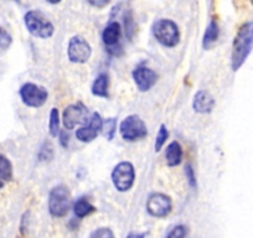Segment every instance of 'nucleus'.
Returning <instances> with one entry per match:
<instances>
[{
    "instance_id": "1",
    "label": "nucleus",
    "mask_w": 253,
    "mask_h": 238,
    "mask_svg": "<svg viewBox=\"0 0 253 238\" xmlns=\"http://www.w3.org/2000/svg\"><path fill=\"white\" fill-rule=\"evenodd\" d=\"M253 50V21H247L240 26L234 39L231 52V68L236 72L247 61Z\"/></svg>"
},
{
    "instance_id": "2",
    "label": "nucleus",
    "mask_w": 253,
    "mask_h": 238,
    "mask_svg": "<svg viewBox=\"0 0 253 238\" xmlns=\"http://www.w3.org/2000/svg\"><path fill=\"white\" fill-rule=\"evenodd\" d=\"M153 36L166 47H175L179 44L180 32L178 25L169 19H160L152 25Z\"/></svg>"
},
{
    "instance_id": "3",
    "label": "nucleus",
    "mask_w": 253,
    "mask_h": 238,
    "mask_svg": "<svg viewBox=\"0 0 253 238\" xmlns=\"http://www.w3.org/2000/svg\"><path fill=\"white\" fill-rule=\"evenodd\" d=\"M25 25L32 36L40 39H48L54 32L53 24L39 10H31L25 15Z\"/></svg>"
},
{
    "instance_id": "4",
    "label": "nucleus",
    "mask_w": 253,
    "mask_h": 238,
    "mask_svg": "<svg viewBox=\"0 0 253 238\" xmlns=\"http://www.w3.org/2000/svg\"><path fill=\"white\" fill-rule=\"evenodd\" d=\"M71 208V193L63 185L53 187L48 196V211L53 217L61 218L68 213Z\"/></svg>"
},
{
    "instance_id": "5",
    "label": "nucleus",
    "mask_w": 253,
    "mask_h": 238,
    "mask_svg": "<svg viewBox=\"0 0 253 238\" xmlns=\"http://www.w3.org/2000/svg\"><path fill=\"white\" fill-rule=\"evenodd\" d=\"M120 134L124 140L137 141L147 136V126L140 117L131 114L121 121Z\"/></svg>"
},
{
    "instance_id": "6",
    "label": "nucleus",
    "mask_w": 253,
    "mask_h": 238,
    "mask_svg": "<svg viewBox=\"0 0 253 238\" xmlns=\"http://www.w3.org/2000/svg\"><path fill=\"white\" fill-rule=\"evenodd\" d=\"M135 168L130 161H121L114 168L111 180L114 186L120 192H126L132 187L135 182Z\"/></svg>"
},
{
    "instance_id": "7",
    "label": "nucleus",
    "mask_w": 253,
    "mask_h": 238,
    "mask_svg": "<svg viewBox=\"0 0 253 238\" xmlns=\"http://www.w3.org/2000/svg\"><path fill=\"white\" fill-rule=\"evenodd\" d=\"M20 98L22 103L31 108H40L46 103L48 98V92L44 87L37 86L35 83H25L20 88Z\"/></svg>"
},
{
    "instance_id": "8",
    "label": "nucleus",
    "mask_w": 253,
    "mask_h": 238,
    "mask_svg": "<svg viewBox=\"0 0 253 238\" xmlns=\"http://www.w3.org/2000/svg\"><path fill=\"white\" fill-rule=\"evenodd\" d=\"M67 54L73 63H85L91 56V47L82 36H73L69 40Z\"/></svg>"
},
{
    "instance_id": "9",
    "label": "nucleus",
    "mask_w": 253,
    "mask_h": 238,
    "mask_svg": "<svg viewBox=\"0 0 253 238\" xmlns=\"http://www.w3.org/2000/svg\"><path fill=\"white\" fill-rule=\"evenodd\" d=\"M146 210L152 217L163 218L169 215L172 211V200L165 193H152L146 203Z\"/></svg>"
},
{
    "instance_id": "10",
    "label": "nucleus",
    "mask_w": 253,
    "mask_h": 238,
    "mask_svg": "<svg viewBox=\"0 0 253 238\" xmlns=\"http://www.w3.org/2000/svg\"><path fill=\"white\" fill-rule=\"evenodd\" d=\"M89 120L88 108L84 104L77 103L67 107L63 112V125L71 130L79 124H84Z\"/></svg>"
},
{
    "instance_id": "11",
    "label": "nucleus",
    "mask_w": 253,
    "mask_h": 238,
    "mask_svg": "<svg viewBox=\"0 0 253 238\" xmlns=\"http://www.w3.org/2000/svg\"><path fill=\"white\" fill-rule=\"evenodd\" d=\"M103 123L104 121L100 114L93 113L90 118H89L88 124L77 130V139L83 141V143H90V141H93L100 134L101 129H103Z\"/></svg>"
},
{
    "instance_id": "12",
    "label": "nucleus",
    "mask_w": 253,
    "mask_h": 238,
    "mask_svg": "<svg viewBox=\"0 0 253 238\" xmlns=\"http://www.w3.org/2000/svg\"><path fill=\"white\" fill-rule=\"evenodd\" d=\"M132 78L141 92H147L157 82V73L146 66H137L132 72Z\"/></svg>"
},
{
    "instance_id": "13",
    "label": "nucleus",
    "mask_w": 253,
    "mask_h": 238,
    "mask_svg": "<svg viewBox=\"0 0 253 238\" xmlns=\"http://www.w3.org/2000/svg\"><path fill=\"white\" fill-rule=\"evenodd\" d=\"M215 107V99L208 91H199L193 98V109L197 113L208 114L211 113Z\"/></svg>"
},
{
    "instance_id": "14",
    "label": "nucleus",
    "mask_w": 253,
    "mask_h": 238,
    "mask_svg": "<svg viewBox=\"0 0 253 238\" xmlns=\"http://www.w3.org/2000/svg\"><path fill=\"white\" fill-rule=\"evenodd\" d=\"M121 37V26L119 22L113 21L104 29L103 41L106 46L114 47L119 44Z\"/></svg>"
},
{
    "instance_id": "15",
    "label": "nucleus",
    "mask_w": 253,
    "mask_h": 238,
    "mask_svg": "<svg viewBox=\"0 0 253 238\" xmlns=\"http://www.w3.org/2000/svg\"><path fill=\"white\" fill-rule=\"evenodd\" d=\"M183 160V149L178 141H172L166 149V161L168 166H178Z\"/></svg>"
},
{
    "instance_id": "16",
    "label": "nucleus",
    "mask_w": 253,
    "mask_h": 238,
    "mask_svg": "<svg viewBox=\"0 0 253 238\" xmlns=\"http://www.w3.org/2000/svg\"><path fill=\"white\" fill-rule=\"evenodd\" d=\"M220 35V29L219 25H217L216 20H211L208 25L207 30H205L204 37H203V47L204 50L211 49L212 45L217 41Z\"/></svg>"
},
{
    "instance_id": "17",
    "label": "nucleus",
    "mask_w": 253,
    "mask_h": 238,
    "mask_svg": "<svg viewBox=\"0 0 253 238\" xmlns=\"http://www.w3.org/2000/svg\"><path fill=\"white\" fill-rule=\"evenodd\" d=\"M91 93L101 98H109V77L105 73H100L96 77L91 86Z\"/></svg>"
},
{
    "instance_id": "18",
    "label": "nucleus",
    "mask_w": 253,
    "mask_h": 238,
    "mask_svg": "<svg viewBox=\"0 0 253 238\" xmlns=\"http://www.w3.org/2000/svg\"><path fill=\"white\" fill-rule=\"evenodd\" d=\"M96 208L89 202L86 198L82 197L79 198L78 201H76L73 206V211H74V215L77 216L78 218H83L85 216H89L90 213H93Z\"/></svg>"
},
{
    "instance_id": "19",
    "label": "nucleus",
    "mask_w": 253,
    "mask_h": 238,
    "mask_svg": "<svg viewBox=\"0 0 253 238\" xmlns=\"http://www.w3.org/2000/svg\"><path fill=\"white\" fill-rule=\"evenodd\" d=\"M12 178L11 161L4 155H0V180L10 181Z\"/></svg>"
},
{
    "instance_id": "20",
    "label": "nucleus",
    "mask_w": 253,
    "mask_h": 238,
    "mask_svg": "<svg viewBox=\"0 0 253 238\" xmlns=\"http://www.w3.org/2000/svg\"><path fill=\"white\" fill-rule=\"evenodd\" d=\"M49 134L52 136H57L59 133V113L57 108H52L49 113V123H48Z\"/></svg>"
},
{
    "instance_id": "21",
    "label": "nucleus",
    "mask_w": 253,
    "mask_h": 238,
    "mask_svg": "<svg viewBox=\"0 0 253 238\" xmlns=\"http://www.w3.org/2000/svg\"><path fill=\"white\" fill-rule=\"evenodd\" d=\"M168 136H169V133H168V129L165 124L160 126V130H158L157 134V138H156V143H155V150L156 151H160L161 149L163 148V145L166 144L167 141Z\"/></svg>"
},
{
    "instance_id": "22",
    "label": "nucleus",
    "mask_w": 253,
    "mask_h": 238,
    "mask_svg": "<svg viewBox=\"0 0 253 238\" xmlns=\"http://www.w3.org/2000/svg\"><path fill=\"white\" fill-rule=\"evenodd\" d=\"M101 130H104L106 138H108L109 140H111L116 133V119L115 118L106 119L105 123H103V129H101Z\"/></svg>"
},
{
    "instance_id": "23",
    "label": "nucleus",
    "mask_w": 253,
    "mask_h": 238,
    "mask_svg": "<svg viewBox=\"0 0 253 238\" xmlns=\"http://www.w3.org/2000/svg\"><path fill=\"white\" fill-rule=\"evenodd\" d=\"M40 160H51L53 158V146H52L51 143L48 141H44L43 145L41 146L39 153Z\"/></svg>"
},
{
    "instance_id": "24",
    "label": "nucleus",
    "mask_w": 253,
    "mask_h": 238,
    "mask_svg": "<svg viewBox=\"0 0 253 238\" xmlns=\"http://www.w3.org/2000/svg\"><path fill=\"white\" fill-rule=\"evenodd\" d=\"M188 233L187 231V227L185 226H182V225H178L175 226V227H173L172 230L169 231V232L166 235V237L168 238H183L185 237Z\"/></svg>"
},
{
    "instance_id": "25",
    "label": "nucleus",
    "mask_w": 253,
    "mask_h": 238,
    "mask_svg": "<svg viewBox=\"0 0 253 238\" xmlns=\"http://www.w3.org/2000/svg\"><path fill=\"white\" fill-rule=\"evenodd\" d=\"M12 39L1 26H0V49L6 50L11 45Z\"/></svg>"
},
{
    "instance_id": "26",
    "label": "nucleus",
    "mask_w": 253,
    "mask_h": 238,
    "mask_svg": "<svg viewBox=\"0 0 253 238\" xmlns=\"http://www.w3.org/2000/svg\"><path fill=\"white\" fill-rule=\"evenodd\" d=\"M90 237L91 238H113L114 237V233L111 232L110 228H105V227H101L99 230L94 231V232L90 233Z\"/></svg>"
},
{
    "instance_id": "27",
    "label": "nucleus",
    "mask_w": 253,
    "mask_h": 238,
    "mask_svg": "<svg viewBox=\"0 0 253 238\" xmlns=\"http://www.w3.org/2000/svg\"><path fill=\"white\" fill-rule=\"evenodd\" d=\"M184 173H185V178H188V182H189V185L192 186V187H197V178H195L194 170H193V168L190 164H187V165H185Z\"/></svg>"
},
{
    "instance_id": "28",
    "label": "nucleus",
    "mask_w": 253,
    "mask_h": 238,
    "mask_svg": "<svg viewBox=\"0 0 253 238\" xmlns=\"http://www.w3.org/2000/svg\"><path fill=\"white\" fill-rule=\"evenodd\" d=\"M59 135V143L63 148H68V143H69V136L66 131H59L58 133Z\"/></svg>"
},
{
    "instance_id": "29",
    "label": "nucleus",
    "mask_w": 253,
    "mask_h": 238,
    "mask_svg": "<svg viewBox=\"0 0 253 238\" xmlns=\"http://www.w3.org/2000/svg\"><path fill=\"white\" fill-rule=\"evenodd\" d=\"M86 1L94 7H104L109 4L110 0H86Z\"/></svg>"
},
{
    "instance_id": "30",
    "label": "nucleus",
    "mask_w": 253,
    "mask_h": 238,
    "mask_svg": "<svg viewBox=\"0 0 253 238\" xmlns=\"http://www.w3.org/2000/svg\"><path fill=\"white\" fill-rule=\"evenodd\" d=\"M47 2H49V4H58L59 1H61V0H46Z\"/></svg>"
},
{
    "instance_id": "31",
    "label": "nucleus",
    "mask_w": 253,
    "mask_h": 238,
    "mask_svg": "<svg viewBox=\"0 0 253 238\" xmlns=\"http://www.w3.org/2000/svg\"><path fill=\"white\" fill-rule=\"evenodd\" d=\"M2 186H4V182H2V181L0 180V188H2Z\"/></svg>"
},
{
    "instance_id": "32",
    "label": "nucleus",
    "mask_w": 253,
    "mask_h": 238,
    "mask_svg": "<svg viewBox=\"0 0 253 238\" xmlns=\"http://www.w3.org/2000/svg\"><path fill=\"white\" fill-rule=\"evenodd\" d=\"M251 2H252V5H253V0H251Z\"/></svg>"
}]
</instances>
